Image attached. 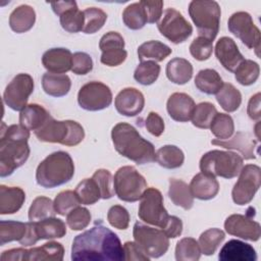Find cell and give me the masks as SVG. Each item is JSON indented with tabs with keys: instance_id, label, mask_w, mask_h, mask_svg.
I'll use <instances>...</instances> for the list:
<instances>
[{
	"instance_id": "1",
	"label": "cell",
	"mask_w": 261,
	"mask_h": 261,
	"mask_svg": "<svg viewBox=\"0 0 261 261\" xmlns=\"http://www.w3.org/2000/svg\"><path fill=\"white\" fill-rule=\"evenodd\" d=\"M71 259L74 261H121L124 260V252L116 233L96 222L95 226L74 238Z\"/></svg>"
},
{
	"instance_id": "2",
	"label": "cell",
	"mask_w": 261,
	"mask_h": 261,
	"mask_svg": "<svg viewBox=\"0 0 261 261\" xmlns=\"http://www.w3.org/2000/svg\"><path fill=\"white\" fill-rule=\"evenodd\" d=\"M30 130L21 124L6 126L2 122L0 136V176L5 177L23 165L30 156Z\"/></svg>"
},
{
	"instance_id": "3",
	"label": "cell",
	"mask_w": 261,
	"mask_h": 261,
	"mask_svg": "<svg viewBox=\"0 0 261 261\" xmlns=\"http://www.w3.org/2000/svg\"><path fill=\"white\" fill-rule=\"evenodd\" d=\"M111 139L115 150L123 157L137 164L155 161V149L151 142L145 140L129 123L119 122L111 130Z\"/></svg>"
},
{
	"instance_id": "4",
	"label": "cell",
	"mask_w": 261,
	"mask_h": 261,
	"mask_svg": "<svg viewBox=\"0 0 261 261\" xmlns=\"http://www.w3.org/2000/svg\"><path fill=\"white\" fill-rule=\"evenodd\" d=\"M74 174V164L67 152L57 151L48 155L37 167V184L52 189L68 182Z\"/></svg>"
},
{
	"instance_id": "5",
	"label": "cell",
	"mask_w": 261,
	"mask_h": 261,
	"mask_svg": "<svg viewBox=\"0 0 261 261\" xmlns=\"http://www.w3.org/2000/svg\"><path fill=\"white\" fill-rule=\"evenodd\" d=\"M41 142L58 143L64 146H76L85 138L84 127L74 120H56L52 116L36 132Z\"/></svg>"
},
{
	"instance_id": "6",
	"label": "cell",
	"mask_w": 261,
	"mask_h": 261,
	"mask_svg": "<svg viewBox=\"0 0 261 261\" xmlns=\"http://www.w3.org/2000/svg\"><path fill=\"white\" fill-rule=\"evenodd\" d=\"M189 14L200 37L213 42L219 31L221 10L216 1L194 0L190 2Z\"/></svg>"
},
{
	"instance_id": "7",
	"label": "cell",
	"mask_w": 261,
	"mask_h": 261,
	"mask_svg": "<svg viewBox=\"0 0 261 261\" xmlns=\"http://www.w3.org/2000/svg\"><path fill=\"white\" fill-rule=\"evenodd\" d=\"M244 159L238 153L231 151L212 150L205 153L200 160L201 172L232 178L239 175L243 168Z\"/></svg>"
},
{
	"instance_id": "8",
	"label": "cell",
	"mask_w": 261,
	"mask_h": 261,
	"mask_svg": "<svg viewBox=\"0 0 261 261\" xmlns=\"http://www.w3.org/2000/svg\"><path fill=\"white\" fill-rule=\"evenodd\" d=\"M113 188L116 196L124 202L139 201L147 189L145 177L134 166L118 168L113 177Z\"/></svg>"
},
{
	"instance_id": "9",
	"label": "cell",
	"mask_w": 261,
	"mask_h": 261,
	"mask_svg": "<svg viewBox=\"0 0 261 261\" xmlns=\"http://www.w3.org/2000/svg\"><path fill=\"white\" fill-rule=\"evenodd\" d=\"M135 242L150 258H159L163 256L169 248L168 237L162 229L154 228L136 222L133 229Z\"/></svg>"
},
{
	"instance_id": "10",
	"label": "cell",
	"mask_w": 261,
	"mask_h": 261,
	"mask_svg": "<svg viewBox=\"0 0 261 261\" xmlns=\"http://www.w3.org/2000/svg\"><path fill=\"white\" fill-rule=\"evenodd\" d=\"M138 215L141 220L151 225L163 227L168 213L163 205V197L159 190L147 188L140 199Z\"/></svg>"
},
{
	"instance_id": "11",
	"label": "cell",
	"mask_w": 261,
	"mask_h": 261,
	"mask_svg": "<svg viewBox=\"0 0 261 261\" xmlns=\"http://www.w3.org/2000/svg\"><path fill=\"white\" fill-rule=\"evenodd\" d=\"M261 185V169L255 164L243 166L239 173V179L231 191L232 201L237 205L249 204Z\"/></svg>"
},
{
	"instance_id": "12",
	"label": "cell",
	"mask_w": 261,
	"mask_h": 261,
	"mask_svg": "<svg viewBox=\"0 0 261 261\" xmlns=\"http://www.w3.org/2000/svg\"><path fill=\"white\" fill-rule=\"evenodd\" d=\"M27 232L19 242L22 246H33L40 240L60 239L66 234L65 223L56 217L27 222Z\"/></svg>"
},
{
	"instance_id": "13",
	"label": "cell",
	"mask_w": 261,
	"mask_h": 261,
	"mask_svg": "<svg viewBox=\"0 0 261 261\" xmlns=\"http://www.w3.org/2000/svg\"><path fill=\"white\" fill-rule=\"evenodd\" d=\"M227 27L231 34L239 38L249 49H254L256 55L259 56L261 41L260 30L255 25L252 16L248 12H234L228 18Z\"/></svg>"
},
{
	"instance_id": "14",
	"label": "cell",
	"mask_w": 261,
	"mask_h": 261,
	"mask_svg": "<svg viewBox=\"0 0 261 261\" xmlns=\"http://www.w3.org/2000/svg\"><path fill=\"white\" fill-rule=\"evenodd\" d=\"M157 28L162 36L174 44L185 42L193 33L190 22L174 8H167L162 12Z\"/></svg>"
},
{
	"instance_id": "15",
	"label": "cell",
	"mask_w": 261,
	"mask_h": 261,
	"mask_svg": "<svg viewBox=\"0 0 261 261\" xmlns=\"http://www.w3.org/2000/svg\"><path fill=\"white\" fill-rule=\"evenodd\" d=\"M79 105L88 111H99L110 106L112 93L108 86L101 82L85 84L77 94Z\"/></svg>"
},
{
	"instance_id": "16",
	"label": "cell",
	"mask_w": 261,
	"mask_h": 261,
	"mask_svg": "<svg viewBox=\"0 0 261 261\" xmlns=\"http://www.w3.org/2000/svg\"><path fill=\"white\" fill-rule=\"evenodd\" d=\"M34 91V80L28 73H18L6 86L3 94L4 103L14 111H21L28 104Z\"/></svg>"
},
{
	"instance_id": "17",
	"label": "cell",
	"mask_w": 261,
	"mask_h": 261,
	"mask_svg": "<svg viewBox=\"0 0 261 261\" xmlns=\"http://www.w3.org/2000/svg\"><path fill=\"white\" fill-rule=\"evenodd\" d=\"M254 209L250 207L247 210L246 215L242 214H231L229 215L224 222L225 231L228 234L247 240L256 242L260 239L261 227L260 224L253 220Z\"/></svg>"
},
{
	"instance_id": "18",
	"label": "cell",
	"mask_w": 261,
	"mask_h": 261,
	"mask_svg": "<svg viewBox=\"0 0 261 261\" xmlns=\"http://www.w3.org/2000/svg\"><path fill=\"white\" fill-rule=\"evenodd\" d=\"M102 51L101 62L107 66L120 65L127 57L124 50V40L117 32H108L102 36L99 42Z\"/></svg>"
},
{
	"instance_id": "19",
	"label": "cell",
	"mask_w": 261,
	"mask_h": 261,
	"mask_svg": "<svg viewBox=\"0 0 261 261\" xmlns=\"http://www.w3.org/2000/svg\"><path fill=\"white\" fill-rule=\"evenodd\" d=\"M118 113L124 116H136L142 112L145 105V98L142 92L136 88L121 90L114 101Z\"/></svg>"
},
{
	"instance_id": "20",
	"label": "cell",
	"mask_w": 261,
	"mask_h": 261,
	"mask_svg": "<svg viewBox=\"0 0 261 261\" xmlns=\"http://www.w3.org/2000/svg\"><path fill=\"white\" fill-rule=\"evenodd\" d=\"M215 56L221 65L231 72H234L237 67L245 60L236 42L228 37H222L217 41Z\"/></svg>"
},
{
	"instance_id": "21",
	"label": "cell",
	"mask_w": 261,
	"mask_h": 261,
	"mask_svg": "<svg viewBox=\"0 0 261 261\" xmlns=\"http://www.w3.org/2000/svg\"><path fill=\"white\" fill-rule=\"evenodd\" d=\"M196 105L191 96L186 93H173L167 100L166 109L169 116L179 122L191 120Z\"/></svg>"
},
{
	"instance_id": "22",
	"label": "cell",
	"mask_w": 261,
	"mask_h": 261,
	"mask_svg": "<svg viewBox=\"0 0 261 261\" xmlns=\"http://www.w3.org/2000/svg\"><path fill=\"white\" fill-rule=\"evenodd\" d=\"M42 63L48 72L63 74L71 70L72 54L66 48H52L43 54Z\"/></svg>"
},
{
	"instance_id": "23",
	"label": "cell",
	"mask_w": 261,
	"mask_h": 261,
	"mask_svg": "<svg viewBox=\"0 0 261 261\" xmlns=\"http://www.w3.org/2000/svg\"><path fill=\"white\" fill-rule=\"evenodd\" d=\"M218 259L221 261H256L257 254L250 244L230 240L221 248Z\"/></svg>"
},
{
	"instance_id": "24",
	"label": "cell",
	"mask_w": 261,
	"mask_h": 261,
	"mask_svg": "<svg viewBox=\"0 0 261 261\" xmlns=\"http://www.w3.org/2000/svg\"><path fill=\"white\" fill-rule=\"evenodd\" d=\"M211 144L223 147L225 149H234L242 153L243 159H255V148L257 147L258 142L253 139V137L248 133L238 132L232 139L227 140H218L214 139L211 141Z\"/></svg>"
},
{
	"instance_id": "25",
	"label": "cell",
	"mask_w": 261,
	"mask_h": 261,
	"mask_svg": "<svg viewBox=\"0 0 261 261\" xmlns=\"http://www.w3.org/2000/svg\"><path fill=\"white\" fill-rule=\"evenodd\" d=\"M189 187L194 198L204 201L213 199L219 192V184L216 177L204 172L196 174Z\"/></svg>"
},
{
	"instance_id": "26",
	"label": "cell",
	"mask_w": 261,
	"mask_h": 261,
	"mask_svg": "<svg viewBox=\"0 0 261 261\" xmlns=\"http://www.w3.org/2000/svg\"><path fill=\"white\" fill-rule=\"evenodd\" d=\"M64 248L60 243L48 242L40 247L25 249L24 261H61Z\"/></svg>"
},
{
	"instance_id": "27",
	"label": "cell",
	"mask_w": 261,
	"mask_h": 261,
	"mask_svg": "<svg viewBox=\"0 0 261 261\" xmlns=\"http://www.w3.org/2000/svg\"><path fill=\"white\" fill-rule=\"evenodd\" d=\"M25 200L24 192L17 187L0 186V214L17 212Z\"/></svg>"
},
{
	"instance_id": "28",
	"label": "cell",
	"mask_w": 261,
	"mask_h": 261,
	"mask_svg": "<svg viewBox=\"0 0 261 261\" xmlns=\"http://www.w3.org/2000/svg\"><path fill=\"white\" fill-rule=\"evenodd\" d=\"M50 113L39 104H28L19 114V124L29 130H38L50 117Z\"/></svg>"
},
{
	"instance_id": "29",
	"label": "cell",
	"mask_w": 261,
	"mask_h": 261,
	"mask_svg": "<svg viewBox=\"0 0 261 261\" xmlns=\"http://www.w3.org/2000/svg\"><path fill=\"white\" fill-rule=\"evenodd\" d=\"M36 21V12L30 5H20L16 7L9 16L10 29L17 33H25L30 31Z\"/></svg>"
},
{
	"instance_id": "30",
	"label": "cell",
	"mask_w": 261,
	"mask_h": 261,
	"mask_svg": "<svg viewBox=\"0 0 261 261\" xmlns=\"http://www.w3.org/2000/svg\"><path fill=\"white\" fill-rule=\"evenodd\" d=\"M44 92L52 97L65 96L71 87V81L67 74L46 72L42 77Z\"/></svg>"
},
{
	"instance_id": "31",
	"label": "cell",
	"mask_w": 261,
	"mask_h": 261,
	"mask_svg": "<svg viewBox=\"0 0 261 261\" xmlns=\"http://www.w3.org/2000/svg\"><path fill=\"white\" fill-rule=\"evenodd\" d=\"M167 79L176 85L187 84L193 75V66L185 58H173L166 65Z\"/></svg>"
},
{
	"instance_id": "32",
	"label": "cell",
	"mask_w": 261,
	"mask_h": 261,
	"mask_svg": "<svg viewBox=\"0 0 261 261\" xmlns=\"http://www.w3.org/2000/svg\"><path fill=\"white\" fill-rule=\"evenodd\" d=\"M169 199L175 206H179L185 210H190L194 204V197L190 191V187L181 179H169Z\"/></svg>"
},
{
	"instance_id": "33",
	"label": "cell",
	"mask_w": 261,
	"mask_h": 261,
	"mask_svg": "<svg viewBox=\"0 0 261 261\" xmlns=\"http://www.w3.org/2000/svg\"><path fill=\"white\" fill-rule=\"evenodd\" d=\"M172 50L167 45L159 41H148L143 43L138 48V57L143 61H163L171 54Z\"/></svg>"
},
{
	"instance_id": "34",
	"label": "cell",
	"mask_w": 261,
	"mask_h": 261,
	"mask_svg": "<svg viewBox=\"0 0 261 261\" xmlns=\"http://www.w3.org/2000/svg\"><path fill=\"white\" fill-rule=\"evenodd\" d=\"M223 85L219 73L210 68L200 70L195 77V86L197 89L207 95H214L221 89Z\"/></svg>"
},
{
	"instance_id": "35",
	"label": "cell",
	"mask_w": 261,
	"mask_h": 261,
	"mask_svg": "<svg viewBox=\"0 0 261 261\" xmlns=\"http://www.w3.org/2000/svg\"><path fill=\"white\" fill-rule=\"evenodd\" d=\"M157 163L167 169L178 168L185 161L184 152L174 145H165L159 148L155 154Z\"/></svg>"
},
{
	"instance_id": "36",
	"label": "cell",
	"mask_w": 261,
	"mask_h": 261,
	"mask_svg": "<svg viewBox=\"0 0 261 261\" xmlns=\"http://www.w3.org/2000/svg\"><path fill=\"white\" fill-rule=\"evenodd\" d=\"M122 20L130 30L136 31L144 28L148 22V16L142 1L127 5L122 12Z\"/></svg>"
},
{
	"instance_id": "37",
	"label": "cell",
	"mask_w": 261,
	"mask_h": 261,
	"mask_svg": "<svg viewBox=\"0 0 261 261\" xmlns=\"http://www.w3.org/2000/svg\"><path fill=\"white\" fill-rule=\"evenodd\" d=\"M216 100L223 110L233 112L241 106L242 94L231 84H223L221 89L216 94Z\"/></svg>"
},
{
	"instance_id": "38",
	"label": "cell",
	"mask_w": 261,
	"mask_h": 261,
	"mask_svg": "<svg viewBox=\"0 0 261 261\" xmlns=\"http://www.w3.org/2000/svg\"><path fill=\"white\" fill-rule=\"evenodd\" d=\"M59 20L62 29L68 33L83 32L85 16L84 12L77 8L75 1L69 8L59 15Z\"/></svg>"
},
{
	"instance_id": "39",
	"label": "cell",
	"mask_w": 261,
	"mask_h": 261,
	"mask_svg": "<svg viewBox=\"0 0 261 261\" xmlns=\"http://www.w3.org/2000/svg\"><path fill=\"white\" fill-rule=\"evenodd\" d=\"M27 223L20 221H0V245L17 241L20 242L27 232Z\"/></svg>"
},
{
	"instance_id": "40",
	"label": "cell",
	"mask_w": 261,
	"mask_h": 261,
	"mask_svg": "<svg viewBox=\"0 0 261 261\" xmlns=\"http://www.w3.org/2000/svg\"><path fill=\"white\" fill-rule=\"evenodd\" d=\"M56 211L54 204L50 198L40 196L37 197L31 204L29 209V220L40 221L46 218L55 217Z\"/></svg>"
},
{
	"instance_id": "41",
	"label": "cell",
	"mask_w": 261,
	"mask_h": 261,
	"mask_svg": "<svg viewBox=\"0 0 261 261\" xmlns=\"http://www.w3.org/2000/svg\"><path fill=\"white\" fill-rule=\"evenodd\" d=\"M81 204L85 205H93L101 199V191L96 182V180L92 178H85L82 180L74 190Z\"/></svg>"
},
{
	"instance_id": "42",
	"label": "cell",
	"mask_w": 261,
	"mask_h": 261,
	"mask_svg": "<svg viewBox=\"0 0 261 261\" xmlns=\"http://www.w3.org/2000/svg\"><path fill=\"white\" fill-rule=\"evenodd\" d=\"M224 238V231L219 228H209L205 230L201 233L198 242L201 252L206 256L213 255L220 244L223 242Z\"/></svg>"
},
{
	"instance_id": "43",
	"label": "cell",
	"mask_w": 261,
	"mask_h": 261,
	"mask_svg": "<svg viewBox=\"0 0 261 261\" xmlns=\"http://www.w3.org/2000/svg\"><path fill=\"white\" fill-rule=\"evenodd\" d=\"M199 243L193 238H184L175 247V259L177 261H198L201 257Z\"/></svg>"
},
{
	"instance_id": "44",
	"label": "cell",
	"mask_w": 261,
	"mask_h": 261,
	"mask_svg": "<svg viewBox=\"0 0 261 261\" xmlns=\"http://www.w3.org/2000/svg\"><path fill=\"white\" fill-rule=\"evenodd\" d=\"M259 73V64L253 60L245 59L234 70V79L243 86H250L258 80Z\"/></svg>"
},
{
	"instance_id": "45",
	"label": "cell",
	"mask_w": 261,
	"mask_h": 261,
	"mask_svg": "<svg viewBox=\"0 0 261 261\" xmlns=\"http://www.w3.org/2000/svg\"><path fill=\"white\" fill-rule=\"evenodd\" d=\"M217 114V110L212 103L202 102L196 105L193 116L192 123L199 128H209L214 116Z\"/></svg>"
},
{
	"instance_id": "46",
	"label": "cell",
	"mask_w": 261,
	"mask_h": 261,
	"mask_svg": "<svg viewBox=\"0 0 261 261\" xmlns=\"http://www.w3.org/2000/svg\"><path fill=\"white\" fill-rule=\"evenodd\" d=\"M210 129L218 140H227L234 132L233 120L230 115L217 112L211 122Z\"/></svg>"
},
{
	"instance_id": "47",
	"label": "cell",
	"mask_w": 261,
	"mask_h": 261,
	"mask_svg": "<svg viewBox=\"0 0 261 261\" xmlns=\"http://www.w3.org/2000/svg\"><path fill=\"white\" fill-rule=\"evenodd\" d=\"M160 73V65L155 61L141 62L134 72V79L143 86H149L156 82Z\"/></svg>"
},
{
	"instance_id": "48",
	"label": "cell",
	"mask_w": 261,
	"mask_h": 261,
	"mask_svg": "<svg viewBox=\"0 0 261 261\" xmlns=\"http://www.w3.org/2000/svg\"><path fill=\"white\" fill-rule=\"evenodd\" d=\"M85 24L83 32L85 34H94L102 29L107 19V14L100 8L90 7L85 9Z\"/></svg>"
},
{
	"instance_id": "49",
	"label": "cell",
	"mask_w": 261,
	"mask_h": 261,
	"mask_svg": "<svg viewBox=\"0 0 261 261\" xmlns=\"http://www.w3.org/2000/svg\"><path fill=\"white\" fill-rule=\"evenodd\" d=\"M54 208L57 214L65 216L72 209L80 206L81 202L74 191H62L54 199Z\"/></svg>"
},
{
	"instance_id": "50",
	"label": "cell",
	"mask_w": 261,
	"mask_h": 261,
	"mask_svg": "<svg viewBox=\"0 0 261 261\" xmlns=\"http://www.w3.org/2000/svg\"><path fill=\"white\" fill-rule=\"evenodd\" d=\"M91 217L87 208L77 206L66 215V223L72 230H82L90 224Z\"/></svg>"
},
{
	"instance_id": "51",
	"label": "cell",
	"mask_w": 261,
	"mask_h": 261,
	"mask_svg": "<svg viewBox=\"0 0 261 261\" xmlns=\"http://www.w3.org/2000/svg\"><path fill=\"white\" fill-rule=\"evenodd\" d=\"M98 184L101 191V199H110L114 196L113 188V178L109 170L107 169H98L94 172L92 176Z\"/></svg>"
},
{
	"instance_id": "52",
	"label": "cell",
	"mask_w": 261,
	"mask_h": 261,
	"mask_svg": "<svg viewBox=\"0 0 261 261\" xmlns=\"http://www.w3.org/2000/svg\"><path fill=\"white\" fill-rule=\"evenodd\" d=\"M213 51V45L212 41L204 38V37H198L193 40V42L190 45V53L191 55L199 61L207 60Z\"/></svg>"
},
{
	"instance_id": "53",
	"label": "cell",
	"mask_w": 261,
	"mask_h": 261,
	"mask_svg": "<svg viewBox=\"0 0 261 261\" xmlns=\"http://www.w3.org/2000/svg\"><path fill=\"white\" fill-rule=\"evenodd\" d=\"M107 220L111 226L117 229H126L129 224V214L124 207L114 205L108 210Z\"/></svg>"
},
{
	"instance_id": "54",
	"label": "cell",
	"mask_w": 261,
	"mask_h": 261,
	"mask_svg": "<svg viewBox=\"0 0 261 261\" xmlns=\"http://www.w3.org/2000/svg\"><path fill=\"white\" fill-rule=\"evenodd\" d=\"M93 69V60L91 56L85 52H75L72 55L71 71L79 75L89 73Z\"/></svg>"
},
{
	"instance_id": "55",
	"label": "cell",
	"mask_w": 261,
	"mask_h": 261,
	"mask_svg": "<svg viewBox=\"0 0 261 261\" xmlns=\"http://www.w3.org/2000/svg\"><path fill=\"white\" fill-rule=\"evenodd\" d=\"M145 126L147 130L155 137H160L164 132V121L162 117L158 113L153 111L148 114L146 118Z\"/></svg>"
},
{
	"instance_id": "56",
	"label": "cell",
	"mask_w": 261,
	"mask_h": 261,
	"mask_svg": "<svg viewBox=\"0 0 261 261\" xmlns=\"http://www.w3.org/2000/svg\"><path fill=\"white\" fill-rule=\"evenodd\" d=\"M124 260H139V261H149L150 257L145 254V252L140 248L136 242H126L123 245Z\"/></svg>"
},
{
	"instance_id": "57",
	"label": "cell",
	"mask_w": 261,
	"mask_h": 261,
	"mask_svg": "<svg viewBox=\"0 0 261 261\" xmlns=\"http://www.w3.org/2000/svg\"><path fill=\"white\" fill-rule=\"evenodd\" d=\"M148 16V23H154L159 20L162 15V8H163V1L161 0H154V1H142Z\"/></svg>"
},
{
	"instance_id": "58",
	"label": "cell",
	"mask_w": 261,
	"mask_h": 261,
	"mask_svg": "<svg viewBox=\"0 0 261 261\" xmlns=\"http://www.w3.org/2000/svg\"><path fill=\"white\" fill-rule=\"evenodd\" d=\"M161 229L168 237V239H175L181 234L182 221L176 216L169 215Z\"/></svg>"
},
{
	"instance_id": "59",
	"label": "cell",
	"mask_w": 261,
	"mask_h": 261,
	"mask_svg": "<svg viewBox=\"0 0 261 261\" xmlns=\"http://www.w3.org/2000/svg\"><path fill=\"white\" fill-rule=\"evenodd\" d=\"M260 93L255 94L254 96L251 97L248 103V108H247V113L249 117L253 120H259L261 117L260 113Z\"/></svg>"
},
{
	"instance_id": "60",
	"label": "cell",
	"mask_w": 261,
	"mask_h": 261,
	"mask_svg": "<svg viewBox=\"0 0 261 261\" xmlns=\"http://www.w3.org/2000/svg\"><path fill=\"white\" fill-rule=\"evenodd\" d=\"M24 253L25 249L23 248H16V249H10L7 251H4L0 259L2 261H24Z\"/></svg>"
}]
</instances>
